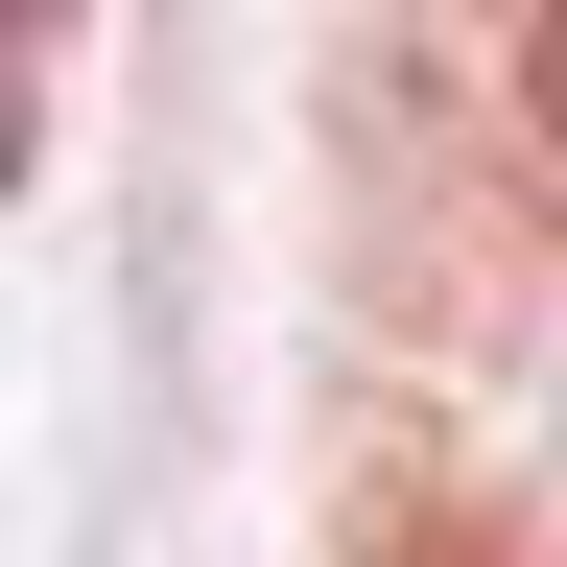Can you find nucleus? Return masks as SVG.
I'll use <instances>...</instances> for the list:
<instances>
[{
  "label": "nucleus",
  "mask_w": 567,
  "mask_h": 567,
  "mask_svg": "<svg viewBox=\"0 0 567 567\" xmlns=\"http://www.w3.org/2000/svg\"><path fill=\"white\" fill-rule=\"evenodd\" d=\"M520 95H544V166H567V0H544V24H520Z\"/></svg>",
  "instance_id": "f257e3e1"
}]
</instances>
